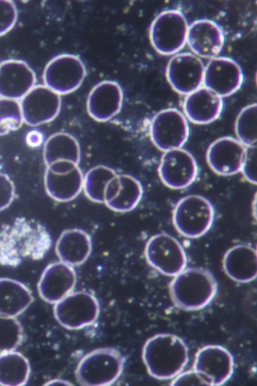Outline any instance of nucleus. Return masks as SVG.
Returning a JSON list of instances; mask_svg holds the SVG:
<instances>
[{
  "mask_svg": "<svg viewBox=\"0 0 257 386\" xmlns=\"http://www.w3.org/2000/svg\"><path fill=\"white\" fill-rule=\"evenodd\" d=\"M256 145L246 147L241 171L249 182L256 184Z\"/></svg>",
  "mask_w": 257,
  "mask_h": 386,
  "instance_id": "nucleus-34",
  "label": "nucleus"
},
{
  "mask_svg": "<svg viewBox=\"0 0 257 386\" xmlns=\"http://www.w3.org/2000/svg\"><path fill=\"white\" fill-rule=\"evenodd\" d=\"M171 385H206V384L198 373L193 369L184 372L182 371L174 378Z\"/></svg>",
  "mask_w": 257,
  "mask_h": 386,
  "instance_id": "nucleus-36",
  "label": "nucleus"
},
{
  "mask_svg": "<svg viewBox=\"0 0 257 386\" xmlns=\"http://www.w3.org/2000/svg\"><path fill=\"white\" fill-rule=\"evenodd\" d=\"M52 244L51 236L42 224L17 218L0 229V264L17 267L26 258L41 259Z\"/></svg>",
  "mask_w": 257,
  "mask_h": 386,
  "instance_id": "nucleus-1",
  "label": "nucleus"
},
{
  "mask_svg": "<svg viewBox=\"0 0 257 386\" xmlns=\"http://www.w3.org/2000/svg\"><path fill=\"white\" fill-rule=\"evenodd\" d=\"M53 311L55 319L62 327L78 330L97 320L100 306L92 294L84 291H72L55 304Z\"/></svg>",
  "mask_w": 257,
  "mask_h": 386,
  "instance_id": "nucleus-7",
  "label": "nucleus"
},
{
  "mask_svg": "<svg viewBox=\"0 0 257 386\" xmlns=\"http://www.w3.org/2000/svg\"><path fill=\"white\" fill-rule=\"evenodd\" d=\"M238 140L246 147L256 145L257 105L251 104L243 108L235 122Z\"/></svg>",
  "mask_w": 257,
  "mask_h": 386,
  "instance_id": "nucleus-30",
  "label": "nucleus"
},
{
  "mask_svg": "<svg viewBox=\"0 0 257 386\" xmlns=\"http://www.w3.org/2000/svg\"><path fill=\"white\" fill-rule=\"evenodd\" d=\"M86 69L82 60L77 55L62 54L52 58L47 64L43 73L45 85L58 93H71L82 84Z\"/></svg>",
  "mask_w": 257,
  "mask_h": 386,
  "instance_id": "nucleus-9",
  "label": "nucleus"
},
{
  "mask_svg": "<svg viewBox=\"0 0 257 386\" xmlns=\"http://www.w3.org/2000/svg\"><path fill=\"white\" fill-rule=\"evenodd\" d=\"M34 137H32L31 135L28 136V143L30 144L32 146H37L41 144L43 141V136L41 134L38 132H34Z\"/></svg>",
  "mask_w": 257,
  "mask_h": 386,
  "instance_id": "nucleus-37",
  "label": "nucleus"
},
{
  "mask_svg": "<svg viewBox=\"0 0 257 386\" xmlns=\"http://www.w3.org/2000/svg\"><path fill=\"white\" fill-rule=\"evenodd\" d=\"M159 173L163 183L176 189L186 188L195 180L198 165L194 156L180 148L165 151L161 158Z\"/></svg>",
  "mask_w": 257,
  "mask_h": 386,
  "instance_id": "nucleus-14",
  "label": "nucleus"
},
{
  "mask_svg": "<svg viewBox=\"0 0 257 386\" xmlns=\"http://www.w3.org/2000/svg\"><path fill=\"white\" fill-rule=\"evenodd\" d=\"M142 359L152 377L161 380L174 378L183 371L188 362V348L177 335L157 334L144 344Z\"/></svg>",
  "mask_w": 257,
  "mask_h": 386,
  "instance_id": "nucleus-2",
  "label": "nucleus"
},
{
  "mask_svg": "<svg viewBox=\"0 0 257 386\" xmlns=\"http://www.w3.org/2000/svg\"><path fill=\"white\" fill-rule=\"evenodd\" d=\"M92 242L90 236L78 228L64 230L56 244V253L60 261L72 267L84 263L91 254Z\"/></svg>",
  "mask_w": 257,
  "mask_h": 386,
  "instance_id": "nucleus-23",
  "label": "nucleus"
},
{
  "mask_svg": "<svg viewBox=\"0 0 257 386\" xmlns=\"http://www.w3.org/2000/svg\"><path fill=\"white\" fill-rule=\"evenodd\" d=\"M76 280L73 267L60 261L52 263L40 277L38 284L39 295L46 302L55 304L73 291Z\"/></svg>",
  "mask_w": 257,
  "mask_h": 386,
  "instance_id": "nucleus-16",
  "label": "nucleus"
},
{
  "mask_svg": "<svg viewBox=\"0 0 257 386\" xmlns=\"http://www.w3.org/2000/svg\"><path fill=\"white\" fill-rule=\"evenodd\" d=\"M23 338V327L16 317L0 316V353L14 350Z\"/></svg>",
  "mask_w": 257,
  "mask_h": 386,
  "instance_id": "nucleus-31",
  "label": "nucleus"
},
{
  "mask_svg": "<svg viewBox=\"0 0 257 386\" xmlns=\"http://www.w3.org/2000/svg\"><path fill=\"white\" fill-rule=\"evenodd\" d=\"M61 103V95L46 86L34 87L20 103L23 120L32 126L49 122L59 113Z\"/></svg>",
  "mask_w": 257,
  "mask_h": 386,
  "instance_id": "nucleus-12",
  "label": "nucleus"
},
{
  "mask_svg": "<svg viewBox=\"0 0 257 386\" xmlns=\"http://www.w3.org/2000/svg\"><path fill=\"white\" fill-rule=\"evenodd\" d=\"M80 157L79 142L68 133H56L50 136L44 144L43 158L47 167L61 161L78 164Z\"/></svg>",
  "mask_w": 257,
  "mask_h": 386,
  "instance_id": "nucleus-27",
  "label": "nucleus"
},
{
  "mask_svg": "<svg viewBox=\"0 0 257 386\" xmlns=\"http://www.w3.org/2000/svg\"><path fill=\"white\" fill-rule=\"evenodd\" d=\"M20 104L14 99H0V135L19 128L23 123Z\"/></svg>",
  "mask_w": 257,
  "mask_h": 386,
  "instance_id": "nucleus-32",
  "label": "nucleus"
},
{
  "mask_svg": "<svg viewBox=\"0 0 257 386\" xmlns=\"http://www.w3.org/2000/svg\"><path fill=\"white\" fill-rule=\"evenodd\" d=\"M223 107L222 98L205 87H201L187 95L184 102V110L188 118L201 124L216 120Z\"/></svg>",
  "mask_w": 257,
  "mask_h": 386,
  "instance_id": "nucleus-22",
  "label": "nucleus"
},
{
  "mask_svg": "<svg viewBox=\"0 0 257 386\" xmlns=\"http://www.w3.org/2000/svg\"><path fill=\"white\" fill-rule=\"evenodd\" d=\"M225 41L224 32L216 22L200 19L189 26L187 42L191 50L204 58H214L221 52Z\"/></svg>",
  "mask_w": 257,
  "mask_h": 386,
  "instance_id": "nucleus-20",
  "label": "nucleus"
},
{
  "mask_svg": "<svg viewBox=\"0 0 257 386\" xmlns=\"http://www.w3.org/2000/svg\"><path fill=\"white\" fill-rule=\"evenodd\" d=\"M123 93L120 85L112 80H104L96 84L90 91L86 101L89 116L98 122H106L120 111Z\"/></svg>",
  "mask_w": 257,
  "mask_h": 386,
  "instance_id": "nucleus-17",
  "label": "nucleus"
},
{
  "mask_svg": "<svg viewBox=\"0 0 257 386\" xmlns=\"http://www.w3.org/2000/svg\"><path fill=\"white\" fill-rule=\"evenodd\" d=\"M30 372L29 360L21 353L12 350L0 353V385H25Z\"/></svg>",
  "mask_w": 257,
  "mask_h": 386,
  "instance_id": "nucleus-28",
  "label": "nucleus"
},
{
  "mask_svg": "<svg viewBox=\"0 0 257 386\" xmlns=\"http://www.w3.org/2000/svg\"><path fill=\"white\" fill-rule=\"evenodd\" d=\"M150 133L156 146L165 152L181 148L188 138L189 128L181 112L175 108H168L154 116Z\"/></svg>",
  "mask_w": 257,
  "mask_h": 386,
  "instance_id": "nucleus-10",
  "label": "nucleus"
},
{
  "mask_svg": "<svg viewBox=\"0 0 257 386\" xmlns=\"http://www.w3.org/2000/svg\"><path fill=\"white\" fill-rule=\"evenodd\" d=\"M243 80L244 75L240 66L230 58H213L205 67L204 87L222 98L236 92Z\"/></svg>",
  "mask_w": 257,
  "mask_h": 386,
  "instance_id": "nucleus-15",
  "label": "nucleus"
},
{
  "mask_svg": "<svg viewBox=\"0 0 257 386\" xmlns=\"http://www.w3.org/2000/svg\"><path fill=\"white\" fill-rule=\"evenodd\" d=\"M169 289L172 302L177 308L196 311L210 303L217 292L218 284L208 270L190 267L174 276Z\"/></svg>",
  "mask_w": 257,
  "mask_h": 386,
  "instance_id": "nucleus-3",
  "label": "nucleus"
},
{
  "mask_svg": "<svg viewBox=\"0 0 257 386\" xmlns=\"http://www.w3.org/2000/svg\"><path fill=\"white\" fill-rule=\"evenodd\" d=\"M141 183L134 176L116 174L107 183L103 203L110 210L125 213L134 210L143 195Z\"/></svg>",
  "mask_w": 257,
  "mask_h": 386,
  "instance_id": "nucleus-19",
  "label": "nucleus"
},
{
  "mask_svg": "<svg viewBox=\"0 0 257 386\" xmlns=\"http://www.w3.org/2000/svg\"><path fill=\"white\" fill-rule=\"evenodd\" d=\"M33 301L32 292L25 284L11 278H0V316L16 317Z\"/></svg>",
  "mask_w": 257,
  "mask_h": 386,
  "instance_id": "nucleus-26",
  "label": "nucleus"
},
{
  "mask_svg": "<svg viewBox=\"0 0 257 386\" xmlns=\"http://www.w3.org/2000/svg\"><path fill=\"white\" fill-rule=\"evenodd\" d=\"M15 196V187L8 175L0 172V212L7 208Z\"/></svg>",
  "mask_w": 257,
  "mask_h": 386,
  "instance_id": "nucleus-35",
  "label": "nucleus"
},
{
  "mask_svg": "<svg viewBox=\"0 0 257 386\" xmlns=\"http://www.w3.org/2000/svg\"><path fill=\"white\" fill-rule=\"evenodd\" d=\"M17 18V10L14 2L0 1V36L13 28Z\"/></svg>",
  "mask_w": 257,
  "mask_h": 386,
  "instance_id": "nucleus-33",
  "label": "nucleus"
},
{
  "mask_svg": "<svg viewBox=\"0 0 257 386\" xmlns=\"http://www.w3.org/2000/svg\"><path fill=\"white\" fill-rule=\"evenodd\" d=\"M83 176L78 165L64 172H54L47 168L44 175L46 191L56 201H71L83 189Z\"/></svg>",
  "mask_w": 257,
  "mask_h": 386,
  "instance_id": "nucleus-25",
  "label": "nucleus"
},
{
  "mask_svg": "<svg viewBox=\"0 0 257 386\" xmlns=\"http://www.w3.org/2000/svg\"><path fill=\"white\" fill-rule=\"evenodd\" d=\"M148 264L163 275L174 276L183 270L187 263L185 251L175 238L161 233L151 237L144 251Z\"/></svg>",
  "mask_w": 257,
  "mask_h": 386,
  "instance_id": "nucleus-8",
  "label": "nucleus"
},
{
  "mask_svg": "<svg viewBox=\"0 0 257 386\" xmlns=\"http://www.w3.org/2000/svg\"><path fill=\"white\" fill-rule=\"evenodd\" d=\"M125 363V357L117 349L98 348L79 361L75 371L76 379L82 385H112L121 376Z\"/></svg>",
  "mask_w": 257,
  "mask_h": 386,
  "instance_id": "nucleus-4",
  "label": "nucleus"
},
{
  "mask_svg": "<svg viewBox=\"0 0 257 386\" xmlns=\"http://www.w3.org/2000/svg\"><path fill=\"white\" fill-rule=\"evenodd\" d=\"M215 218L211 203L205 197L192 195L180 200L175 206L172 221L177 231L187 238L196 239L206 234Z\"/></svg>",
  "mask_w": 257,
  "mask_h": 386,
  "instance_id": "nucleus-5",
  "label": "nucleus"
},
{
  "mask_svg": "<svg viewBox=\"0 0 257 386\" xmlns=\"http://www.w3.org/2000/svg\"><path fill=\"white\" fill-rule=\"evenodd\" d=\"M234 368V358L231 352L217 344L201 348L196 354L193 364V369L206 385L224 384L232 376Z\"/></svg>",
  "mask_w": 257,
  "mask_h": 386,
  "instance_id": "nucleus-11",
  "label": "nucleus"
},
{
  "mask_svg": "<svg viewBox=\"0 0 257 386\" xmlns=\"http://www.w3.org/2000/svg\"><path fill=\"white\" fill-rule=\"evenodd\" d=\"M117 174L111 168L99 165L90 169L83 176V189L91 201L103 203L104 192L108 182Z\"/></svg>",
  "mask_w": 257,
  "mask_h": 386,
  "instance_id": "nucleus-29",
  "label": "nucleus"
},
{
  "mask_svg": "<svg viewBox=\"0 0 257 386\" xmlns=\"http://www.w3.org/2000/svg\"><path fill=\"white\" fill-rule=\"evenodd\" d=\"M205 67L196 55L185 52L176 54L166 68L167 80L177 92L188 95L201 87Z\"/></svg>",
  "mask_w": 257,
  "mask_h": 386,
  "instance_id": "nucleus-13",
  "label": "nucleus"
},
{
  "mask_svg": "<svg viewBox=\"0 0 257 386\" xmlns=\"http://www.w3.org/2000/svg\"><path fill=\"white\" fill-rule=\"evenodd\" d=\"M189 26L184 15L177 10L158 14L149 29V38L155 50L164 55L179 52L187 42Z\"/></svg>",
  "mask_w": 257,
  "mask_h": 386,
  "instance_id": "nucleus-6",
  "label": "nucleus"
},
{
  "mask_svg": "<svg viewBox=\"0 0 257 386\" xmlns=\"http://www.w3.org/2000/svg\"><path fill=\"white\" fill-rule=\"evenodd\" d=\"M246 148L238 139L221 137L209 146L207 162L212 170L220 175L234 174L241 171Z\"/></svg>",
  "mask_w": 257,
  "mask_h": 386,
  "instance_id": "nucleus-18",
  "label": "nucleus"
},
{
  "mask_svg": "<svg viewBox=\"0 0 257 386\" xmlns=\"http://www.w3.org/2000/svg\"><path fill=\"white\" fill-rule=\"evenodd\" d=\"M223 267L226 275L239 283L254 280L257 275L256 251L246 244L235 245L225 253Z\"/></svg>",
  "mask_w": 257,
  "mask_h": 386,
  "instance_id": "nucleus-24",
  "label": "nucleus"
},
{
  "mask_svg": "<svg viewBox=\"0 0 257 386\" xmlns=\"http://www.w3.org/2000/svg\"><path fill=\"white\" fill-rule=\"evenodd\" d=\"M36 81L30 67L21 60H11L0 64V96L17 100L31 90Z\"/></svg>",
  "mask_w": 257,
  "mask_h": 386,
  "instance_id": "nucleus-21",
  "label": "nucleus"
},
{
  "mask_svg": "<svg viewBox=\"0 0 257 386\" xmlns=\"http://www.w3.org/2000/svg\"><path fill=\"white\" fill-rule=\"evenodd\" d=\"M45 385H57V384L69 385V384H71V383H69L68 381H66V380H63L60 379H53L47 382L46 383H45Z\"/></svg>",
  "mask_w": 257,
  "mask_h": 386,
  "instance_id": "nucleus-38",
  "label": "nucleus"
}]
</instances>
